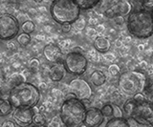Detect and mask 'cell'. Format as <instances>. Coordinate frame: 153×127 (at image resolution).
I'll use <instances>...</instances> for the list:
<instances>
[{
  "mask_svg": "<svg viewBox=\"0 0 153 127\" xmlns=\"http://www.w3.org/2000/svg\"><path fill=\"white\" fill-rule=\"evenodd\" d=\"M40 91L33 83L23 81L11 88L8 100L14 108H33L40 100Z\"/></svg>",
  "mask_w": 153,
  "mask_h": 127,
  "instance_id": "obj_1",
  "label": "cell"
},
{
  "mask_svg": "<svg viewBox=\"0 0 153 127\" xmlns=\"http://www.w3.org/2000/svg\"><path fill=\"white\" fill-rule=\"evenodd\" d=\"M86 106L83 100L78 97L65 98L59 110V117L64 126L78 127L83 124Z\"/></svg>",
  "mask_w": 153,
  "mask_h": 127,
  "instance_id": "obj_2",
  "label": "cell"
},
{
  "mask_svg": "<svg viewBox=\"0 0 153 127\" xmlns=\"http://www.w3.org/2000/svg\"><path fill=\"white\" fill-rule=\"evenodd\" d=\"M127 30L138 38H146L153 35V15L146 10H138L129 13Z\"/></svg>",
  "mask_w": 153,
  "mask_h": 127,
  "instance_id": "obj_3",
  "label": "cell"
},
{
  "mask_svg": "<svg viewBox=\"0 0 153 127\" xmlns=\"http://www.w3.org/2000/svg\"><path fill=\"white\" fill-rule=\"evenodd\" d=\"M81 9L75 0H54L51 4L50 13L56 23H73L80 16Z\"/></svg>",
  "mask_w": 153,
  "mask_h": 127,
  "instance_id": "obj_4",
  "label": "cell"
},
{
  "mask_svg": "<svg viewBox=\"0 0 153 127\" xmlns=\"http://www.w3.org/2000/svg\"><path fill=\"white\" fill-rule=\"evenodd\" d=\"M146 78L141 72L128 71L123 73L119 78V87L124 95L133 97L135 94L143 92L146 87Z\"/></svg>",
  "mask_w": 153,
  "mask_h": 127,
  "instance_id": "obj_5",
  "label": "cell"
},
{
  "mask_svg": "<svg viewBox=\"0 0 153 127\" xmlns=\"http://www.w3.org/2000/svg\"><path fill=\"white\" fill-rule=\"evenodd\" d=\"M63 65L67 73L75 76H80L84 74L87 69L88 59L82 53L72 51L65 55Z\"/></svg>",
  "mask_w": 153,
  "mask_h": 127,
  "instance_id": "obj_6",
  "label": "cell"
},
{
  "mask_svg": "<svg viewBox=\"0 0 153 127\" xmlns=\"http://www.w3.org/2000/svg\"><path fill=\"white\" fill-rule=\"evenodd\" d=\"M19 32V21L13 13H0V39L8 41Z\"/></svg>",
  "mask_w": 153,
  "mask_h": 127,
  "instance_id": "obj_7",
  "label": "cell"
},
{
  "mask_svg": "<svg viewBox=\"0 0 153 127\" xmlns=\"http://www.w3.org/2000/svg\"><path fill=\"white\" fill-rule=\"evenodd\" d=\"M141 126L153 124V105L148 100L138 102L132 117Z\"/></svg>",
  "mask_w": 153,
  "mask_h": 127,
  "instance_id": "obj_8",
  "label": "cell"
},
{
  "mask_svg": "<svg viewBox=\"0 0 153 127\" xmlns=\"http://www.w3.org/2000/svg\"><path fill=\"white\" fill-rule=\"evenodd\" d=\"M69 89L76 96V97L79 98L81 100H89L93 94L90 85L84 80V79L76 78V79H73V80H71L69 84Z\"/></svg>",
  "mask_w": 153,
  "mask_h": 127,
  "instance_id": "obj_9",
  "label": "cell"
},
{
  "mask_svg": "<svg viewBox=\"0 0 153 127\" xmlns=\"http://www.w3.org/2000/svg\"><path fill=\"white\" fill-rule=\"evenodd\" d=\"M104 120V116L102 115L100 109L97 107H90L86 109L84 117V126L89 127H98L102 124Z\"/></svg>",
  "mask_w": 153,
  "mask_h": 127,
  "instance_id": "obj_10",
  "label": "cell"
},
{
  "mask_svg": "<svg viewBox=\"0 0 153 127\" xmlns=\"http://www.w3.org/2000/svg\"><path fill=\"white\" fill-rule=\"evenodd\" d=\"M33 114L35 112L33 108H16V111L13 112V119L18 126H30L33 123Z\"/></svg>",
  "mask_w": 153,
  "mask_h": 127,
  "instance_id": "obj_11",
  "label": "cell"
},
{
  "mask_svg": "<svg viewBox=\"0 0 153 127\" xmlns=\"http://www.w3.org/2000/svg\"><path fill=\"white\" fill-rule=\"evenodd\" d=\"M42 53L44 58L50 61V62L56 63L60 62L62 58V51L59 45H56L55 43H48L44 46L42 50Z\"/></svg>",
  "mask_w": 153,
  "mask_h": 127,
  "instance_id": "obj_12",
  "label": "cell"
},
{
  "mask_svg": "<svg viewBox=\"0 0 153 127\" xmlns=\"http://www.w3.org/2000/svg\"><path fill=\"white\" fill-rule=\"evenodd\" d=\"M65 73L66 70L63 65V61H60V62H56V64L49 68L48 77L53 82H59L61 79H63L65 77Z\"/></svg>",
  "mask_w": 153,
  "mask_h": 127,
  "instance_id": "obj_13",
  "label": "cell"
},
{
  "mask_svg": "<svg viewBox=\"0 0 153 127\" xmlns=\"http://www.w3.org/2000/svg\"><path fill=\"white\" fill-rule=\"evenodd\" d=\"M94 48L100 53H108V51L111 48V42L104 36H98L94 40Z\"/></svg>",
  "mask_w": 153,
  "mask_h": 127,
  "instance_id": "obj_14",
  "label": "cell"
},
{
  "mask_svg": "<svg viewBox=\"0 0 153 127\" xmlns=\"http://www.w3.org/2000/svg\"><path fill=\"white\" fill-rule=\"evenodd\" d=\"M112 8L116 11L117 15H121L123 16H127L132 12V5L128 1H126V0L119 1L116 5Z\"/></svg>",
  "mask_w": 153,
  "mask_h": 127,
  "instance_id": "obj_15",
  "label": "cell"
},
{
  "mask_svg": "<svg viewBox=\"0 0 153 127\" xmlns=\"http://www.w3.org/2000/svg\"><path fill=\"white\" fill-rule=\"evenodd\" d=\"M90 81L96 87L102 86L106 81V77L100 70H95L90 75Z\"/></svg>",
  "mask_w": 153,
  "mask_h": 127,
  "instance_id": "obj_16",
  "label": "cell"
},
{
  "mask_svg": "<svg viewBox=\"0 0 153 127\" xmlns=\"http://www.w3.org/2000/svg\"><path fill=\"white\" fill-rule=\"evenodd\" d=\"M13 111V105L9 100L0 97V117L10 115Z\"/></svg>",
  "mask_w": 153,
  "mask_h": 127,
  "instance_id": "obj_17",
  "label": "cell"
},
{
  "mask_svg": "<svg viewBox=\"0 0 153 127\" xmlns=\"http://www.w3.org/2000/svg\"><path fill=\"white\" fill-rule=\"evenodd\" d=\"M23 81H26V78L22 73H13L10 76L6 83L8 84V86L10 88H12L13 86H16V84H19Z\"/></svg>",
  "mask_w": 153,
  "mask_h": 127,
  "instance_id": "obj_18",
  "label": "cell"
},
{
  "mask_svg": "<svg viewBox=\"0 0 153 127\" xmlns=\"http://www.w3.org/2000/svg\"><path fill=\"white\" fill-rule=\"evenodd\" d=\"M106 127H129V122L127 120L123 119V117H114L110 120L106 125Z\"/></svg>",
  "mask_w": 153,
  "mask_h": 127,
  "instance_id": "obj_19",
  "label": "cell"
},
{
  "mask_svg": "<svg viewBox=\"0 0 153 127\" xmlns=\"http://www.w3.org/2000/svg\"><path fill=\"white\" fill-rule=\"evenodd\" d=\"M137 101L134 98H129L126 102L123 103V111L126 113V115L129 117H131L134 111L136 109L137 106Z\"/></svg>",
  "mask_w": 153,
  "mask_h": 127,
  "instance_id": "obj_20",
  "label": "cell"
},
{
  "mask_svg": "<svg viewBox=\"0 0 153 127\" xmlns=\"http://www.w3.org/2000/svg\"><path fill=\"white\" fill-rule=\"evenodd\" d=\"M81 10H89L94 8L100 0H75Z\"/></svg>",
  "mask_w": 153,
  "mask_h": 127,
  "instance_id": "obj_21",
  "label": "cell"
},
{
  "mask_svg": "<svg viewBox=\"0 0 153 127\" xmlns=\"http://www.w3.org/2000/svg\"><path fill=\"white\" fill-rule=\"evenodd\" d=\"M33 124L35 126H45L46 124V119L44 115L40 112H37L33 114Z\"/></svg>",
  "mask_w": 153,
  "mask_h": 127,
  "instance_id": "obj_22",
  "label": "cell"
},
{
  "mask_svg": "<svg viewBox=\"0 0 153 127\" xmlns=\"http://www.w3.org/2000/svg\"><path fill=\"white\" fill-rule=\"evenodd\" d=\"M31 42V36L29 34H26V32H22L18 36H17V43L22 46V47H26L30 44Z\"/></svg>",
  "mask_w": 153,
  "mask_h": 127,
  "instance_id": "obj_23",
  "label": "cell"
},
{
  "mask_svg": "<svg viewBox=\"0 0 153 127\" xmlns=\"http://www.w3.org/2000/svg\"><path fill=\"white\" fill-rule=\"evenodd\" d=\"M21 29H22V31L24 32H26V34H32V32L35 31V29H36V25L33 24V21L27 20V21L22 23Z\"/></svg>",
  "mask_w": 153,
  "mask_h": 127,
  "instance_id": "obj_24",
  "label": "cell"
},
{
  "mask_svg": "<svg viewBox=\"0 0 153 127\" xmlns=\"http://www.w3.org/2000/svg\"><path fill=\"white\" fill-rule=\"evenodd\" d=\"M102 115L105 117H113V112H114V108H113V104H104L102 109Z\"/></svg>",
  "mask_w": 153,
  "mask_h": 127,
  "instance_id": "obj_25",
  "label": "cell"
},
{
  "mask_svg": "<svg viewBox=\"0 0 153 127\" xmlns=\"http://www.w3.org/2000/svg\"><path fill=\"white\" fill-rule=\"evenodd\" d=\"M73 26L76 30L78 31H82L83 29H85L86 27V21L84 19V17H79L74 23H73Z\"/></svg>",
  "mask_w": 153,
  "mask_h": 127,
  "instance_id": "obj_26",
  "label": "cell"
},
{
  "mask_svg": "<svg viewBox=\"0 0 153 127\" xmlns=\"http://www.w3.org/2000/svg\"><path fill=\"white\" fill-rule=\"evenodd\" d=\"M29 65H30V69L32 73H37L39 72V68H40V63L39 60L37 58H31L29 61Z\"/></svg>",
  "mask_w": 153,
  "mask_h": 127,
  "instance_id": "obj_27",
  "label": "cell"
},
{
  "mask_svg": "<svg viewBox=\"0 0 153 127\" xmlns=\"http://www.w3.org/2000/svg\"><path fill=\"white\" fill-rule=\"evenodd\" d=\"M140 1L143 10H146L148 12L153 11V0H140Z\"/></svg>",
  "mask_w": 153,
  "mask_h": 127,
  "instance_id": "obj_28",
  "label": "cell"
},
{
  "mask_svg": "<svg viewBox=\"0 0 153 127\" xmlns=\"http://www.w3.org/2000/svg\"><path fill=\"white\" fill-rule=\"evenodd\" d=\"M108 72L112 76H117L120 74V67L117 64H111L108 68Z\"/></svg>",
  "mask_w": 153,
  "mask_h": 127,
  "instance_id": "obj_29",
  "label": "cell"
},
{
  "mask_svg": "<svg viewBox=\"0 0 153 127\" xmlns=\"http://www.w3.org/2000/svg\"><path fill=\"white\" fill-rule=\"evenodd\" d=\"M29 15L28 13H19L18 15L16 16V18H17V20L19 21V23H23V22H25L27 20H29Z\"/></svg>",
  "mask_w": 153,
  "mask_h": 127,
  "instance_id": "obj_30",
  "label": "cell"
},
{
  "mask_svg": "<svg viewBox=\"0 0 153 127\" xmlns=\"http://www.w3.org/2000/svg\"><path fill=\"white\" fill-rule=\"evenodd\" d=\"M104 16H106L107 18H114L115 16H117V13L113 8H109L104 12Z\"/></svg>",
  "mask_w": 153,
  "mask_h": 127,
  "instance_id": "obj_31",
  "label": "cell"
},
{
  "mask_svg": "<svg viewBox=\"0 0 153 127\" xmlns=\"http://www.w3.org/2000/svg\"><path fill=\"white\" fill-rule=\"evenodd\" d=\"M133 98H134V100H135L137 102H143V101L146 100V98L145 95H143V94L142 92L135 94V95L133 96Z\"/></svg>",
  "mask_w": 153,
  "mask_h": 127,
  "instance_id": "obj_32",
  "label": "cell"
},
{
  "mask_svg": "<svg viewBox=\"0 0 153 127\" xmlns=\"http://www.w3.org/2000/svg\"><path fill=\"white\" fill-rule=\"evenodd\" d=\"M48 126H56V127H59V126H64V124L62 123L61 120H59V119H57V117H55L54 119H53L51 120V122L49 123V125Z\"/></svg>",
  "mask_w": 153,
  "mask_h": 127,
  "instance_id": "obj_33",
  "label": "cell"
},
{
  "mask_svg": "<svg viewBox=\"0 0 153 127\" xmlns=\"http://www.w3.org/2000/svg\"><path fill=\"white\" fill-rule=\"evenodd\" d=\"M88 54H89V58H90L91 60L95 61V62L99 60V55L97 54V50H96V49H93V50L89 51Z\"/></svg>",
  "mask_w": 153,
  "mask_h": 127,
  "instance_id": "obj_34",
  "label": "cell"
},
{
  "mask_svg": "<svg viewBox=\"0 0 153 127\" xmlns=\"http://www.w3.org/2000/svg\"><path fill=\"white\" fill-rule=\"evenodd\" d=\"M51 95L54 97H62V91L61 90H59V89H57V88H53L52 90H51Z\"/></svg>",
  "mask_w": 153,
  "mask_h": 127,
  "instance_id": "obj_35",
  "label": "cell"
},
{
  "mask_svg": "<svg viewBox=\"0 0 153 127\" xmlns=\"http://www.w3.org/2000/svg\"><path fill=\"white\" fill-rule=\"evenodd\" d=\"M114 21H115V23H116L117 25H123V23H124V18H123V16H121V15H117L116 16H115L114 18Z\"/></svg>",
  "mask_w": 153,
  "mask_h": 127,
  "instance_id": "obj_36",
  "label": "cell"
},
{
  "mask_svg": "<svg viewBox=\"0 0 153 127\" xmlns=\"http://www.w3.org/2000/svg\"><path fill=\"white\" fill-rule=\"evenodd\" d=\"M114 112H113V117H123V112L117 105H113Z\"/></svg>",
  "mask_w": 153,
  "mask_h": 127,
  "instance_id": "obj_37",
  "label": "cell"
},
{
  "mask_svg": "<svg viewBox=\"0 0 153 127\" xmlns=\"http://www.w3.org/2000/svg\"><path fill=\"white\" fill-rule=\"evenodd\" d=\"M28 15H29V16L30 17H36L37 16H38V11H36V9H33V8H31V9H29L28 10Z\"/></svg>",
  "mask_w": 153,
  "mask_h": 127,
  "instance_id": "obj_38",
  "label": "cell"
},
{
  "mask_svg": "<svg viewBox=\"0 0 153 127\" xmlns=\"http://www.w3.org/2000/svg\"><path fill=\"white\" fill-rule=\"evenodd\" d=\"M61 30L63 32H69L71 31V23H63V24H61Z\"/></svg>",
  "mask_w": 153,
  "mask_h": 127,
  "instance_id": "obj_39",
  "label": "cell"
},
{
  "mask_svg": "<svg viewBox=\"0 0 153 127\" xmlns=\"http://www.w3.org/2000/svg\"><path fill=\"white\" fill-rule=\"evenodd\" d=\"M1 126L3 127H16L17 126L16 122H13V121H11V120H6V121H4L3 123L1 124Z\"/></svg>",
  "mask_w": 153,
  "mask_h": 127,
  "instance_id": "obj_40",
  "label": "cell"
},
{
  "mask_svg": "<svg viewBox=\"0 0 153 127\" xmlns=\"http://www.w3.org/2000/svg\"><path fill=\"white\" fill-rule=\"evenodd\" d=\"M7 49L9 51H14L16 49V44L13 41H9L7 43Z\"/></svg>",
  "mask_w": 153,
  "mask_h": 127,
  "instance_id": "obj_41",
  "label": "cell"
},
{
  "mask_svg": "<svg viewBox=\"0 0 153 127\" xmlns=\"http://www.w3.org/2000/svg\"><path fill=\"white\" fill-rule=\"evenodd\" d=\"M96 31H97V32H99V34H102V32H104V30H105V27H104V25H102V24H97L96 25Z\"/></svg>",
  "mask_w": 153,
  "mask_h": 127,
  "instance_id": "obj_42",
  "label": "cell"
},
{
  "mask_svg": "<svg viewBox=\"0 0 153 127\" xmlns=\"http://www.w3.org/2000/svg\"><path fill=\"white\" fill-rule=\"evenodd\" d=\"M36 40L38 41V42H43V41L46 40V36L44 35H42V34H38V35H36Z\"/></svg>",
  "mask_w": 153,
  "mask_h": 127,
  "instance_id": "obj_43",
  "label": "cell"
},
{
  "mask_svg": "<svg viewBox=\"0 0 153 127\" xmlns=\"http://www.w3.org/2000/svg\"><path fill=\"white\" fill-rule=\"evenodd\" d=\"M37 20L38 22H41V23H46L48 21V18L44 16V15H41L40 13V16H37Z\"/></svg>",
  "mask_w": 153,
  "mask_h": 127,
  "instance_id": "obj_44",
  "label": "cell"
},
{
  "mask_svg": "<svg viewBox=\"0 0 153 127\" xmlns=\"http://www.w3.org/2000/svg\"><path fill=\"white\" fill-rule=\"evenodd\" d=\"M88 23H89V25H90V26H96L97 24H99V23H98V19H97V18H95V17H91V18H89Z\"/></svg>",
  "mask_w": 153,
  "mask_h": 127,
  "instance_id": "obj_45",
  "label": "cell"
},
{
  "mask_svg": "<svg viewBox=\"0 0 153 127\" xmlns=\"http://www.w3.org/2000/svg\"><path fill=\"white\" fill-rule=\"evenodd\" d=\"M12 67L13 68V69H19L21 67V62L20 61H18V60H14L13 62L12 63Z\"/></svg>",
  "mask_w": 153,
  "mask_h": 127,
  "instance_id": "obj_46",
  "label": "cell"
},
{
  "mask_svg": "<svg viewBox=\"0 0 153 127\" xmlns=\"http://www.w3.org/2000/svg\"><path fill=\"white\" fill-rule=\"evenodd\" d=\"M96 34H97L96 29H93V28H88L87 29V35L88 36H94Z\"/></svg>",
  "mask_w": 153,
  "mask_h": 127,
  "instance_id": "obj_47",
  "label": "cell"
},
{
  "mask_svg": "<svg viewBox=\"0 0 153 127\" xmlns=\"http://www.w3.org/2000/svg\"><path fill=\"white\" fill-rule=\"evenodd\" d=\"M38 89H40L42 91H45L48 89V85L45 82H39V84H38Z\"/></svg>",
  "mask_w": 153,
  "mask_h": 127,
  "instance_id": "obj_48",
  "label": "cell"
},
{
  "mask_svg": "<svg viewBox=\"0 0 153 127\" xmlns=\"http://www.w3.org/2000/svg\"><path fill=\"white\" fill-rule=\"evenodd\" d=\"M37 11L39 13H41V15H46V13H47V9L46 7L44 6H39L37 9Z\"/></svg>",
  "mask_w": 153,
  "mask_h": 127,
  "instance_id": "obj_49",
  "label": "cell"
},
{
  "mask_svg": "<svg viewBox=\"0 0 153 127\" xmlns=\"http://www.w3.org/2000/svg\"><path fill=\"white\" fill-rule=\"evenodd\" d=\"M105 54H106V53H105ZM104 58H106L107 60H109V61H112V60L115 59V55L113 54H106L104 55Z\"/></svg>",
  "mask_w": 153,
  "mask_h": 127,
  "instance_id": "obj_50",
  "label": "cell"
},
{
  "mask_svg": "<svg viewBox=\"0 0 153 127\" xmlns=\"http://www.w3.org/2000/svg\"><path fill=\"white\" fill-rule=\"evenodd\" d=\"M149 97H150V100H149V102L153 105V85L150 87V94H149Z\"/></svg>",
  "mask_w": 153,
  "mask_h": 127,
  "instance_id": "obj_51",
  "label": "cell"
},
{
  "mask_svg": "<svg viewBox=\"0 0 153 127\" xmlns=\"http://www.w3.org/2000/svg\"><path fill=\"white\" fill-rule=\"evenodd\" d=\"M115 45H116L117 48H121V47L123 46V42L121 39H117L116 41H115Z\"/></svg>",
  "mask_w": 153,
  "mask_h": 127,
  "instance_id": "obj_52",
  "label": "cell"
},
{
  "mask_svg": "<svg viewBox=\"0 0 153 127\" xmlns=\"http://www.w3.org/2000/svg\"><path fill=\"white\" fill-rule=\"evenodd\" d=\"M44 31L46 32H48V34H50L51 31H52V26L51 25H45L44 26Z\"/></svg>",
  "mask_w": 153,
  "mask_h": 127,
  "instance_id": "obj_53",
  "label": "cell"
},
{
  "mask_svg": "<svg viewBox=\"0 0 153 127\" xmlns=\"http://www.w3.org/2000/svg\"><path fill=\"white\" fill-rule=\"evenodd\" d=\"M73 51H75V52H79V53H82V48L81 47H79V46H76V47H74L73 48Z\"/></svg>",
  "mask_w": 153,
  "mask_h": 127,
  "instance_id": "obj_54",
  "label": "cell"
},
{
  "mask_svg": "<svg viewBox=\"0 0 153 127\" xmlns=\"http://www.w3.org/2000/svg\"><path fill=\"white\" fill-rule=\"evenodd\" d=\"M38 109H39V112H40V113H42V112L46 111V106H45L44 104H42V105L39 106V108H38Z\"/></svg>",
  "mask_w": 153,
  "mask_h": 127,
  "instance_id": "obj_55",
  "label": "cell"
},
{
  "mask_svg": "<svg viewBox=\"0 0 153 127\" xmlns=\"http://www.w3.org/2000/svg\"><path fill=\"white\" fill-rule=\"evenodd\" d=\"M138 49L140 50V51H143V49H145V46H143V45H139L138 46Z\"/></svg>",
  "mask_w": 153,
  "mask_h": 127,
  "instance_id": "obj_56",
  "label": "cell"
},
{
  "mask_svg": "<svg viewBox=\"0 0 153 127\" xmlns=\"http://www.w3.org/2000/svg\"><path fill=\"white\" fill-rule=\"evenodd\" d=\"M141 64H142V65H141L142 68H143H143H146V62H145V61H143V62H142Z\"/></svg>",
  "mask_w": 153,
  "mask_h": 127,
  "instance_id": "obj_57",
  "label": "cell"
},
{
  "mask_svg": "<svg viewBox=\"0 0 153 127\" xmlns=\"http://www.w3.org/2000/svg\"><path fill=\"white\" fill-rule=\"evenodd\" d=\"M33 2H36V3H41L43 0H33Z\"/></svg>",
  "mask_w": 153,
  "mask_h": 127,
  "instance_id": "obj_58",
  "label": "cell"
},
{
  "mask_svg": "<svg viewBox=\"0 0 153 127\" xmlns=\"http://www.w3.org/2000/svg\"><path fill=\"white\" fill-rule=\"evenodd\" d=\"M2 96V91H1V88H0V97Z\"/></svg>",
  "mask_w": 153,
  "mask_h": 127,
  "instance_id": "obj_59",
  "label": "cell"
},
{
  "mask_svg": "<svg viewBox=\"0 0 153 127\" xmlns=\"http://www.w3.org/2000/svg\"><path fill=\"white\" fill-rule=\"evenodd\" d=\"M2 77V73H1V71H0V78Z\"/></svg>",
  "mask_w": 153,
  "mask_h": 127,
  "instance_id": "obj_60",
  "label": "cell"
},
{
  "mask_svg": "<svg viewBox=\"0 0 153 127\" xmlns=\"http://www.w3.org/2000/svg\"><path fill=\"white\" fill-rule=\"evenodd\" d=\"M14 1H19V0H14Z\"/></svg>",
  "mask_w": 153,
  "mask_h": 127,
  "instance_id": "obj_61",
  "label": "cell"
},
{
  "mask_svg": "<svg viewBox=\"0 0 153 127\" xmlns=\"http://www.w3.org/2000/svg\"><path fill=\"white\" fill-rule=\"evenodd\" d=\"M151 13H152V15H153V11H152V12H151Z\"/></svg>",
  "mask_w": 153,
  "mask_h": 127,
  "instance_id": "obj_62",
  "label": "cell"
}]
</instances>
